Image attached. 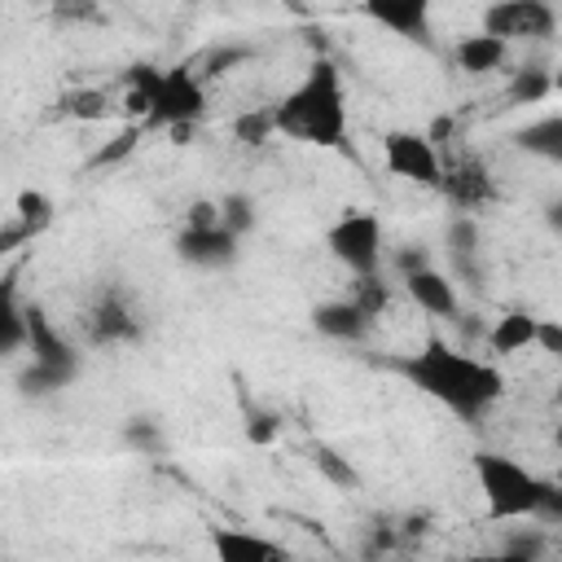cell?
Here are the masks:
<instances>
[{
	"mask_svg": "<svg viewBox=\"0 0 562 562\" xmlns=\"http://www.w3.org/2000/svg\"><path fill=\"white\" fill-rule=\"evenodd\" d=\"M391 369L417 386L422 395H430L439 408H448L457 422H479L501 395H505V378L492 360L465 356L457 347H448L443 338H426L417 351L395 356Z\"/></svg>",
	"mask_w": 562,
	"mask_h": 562,
	"instance_id": "6da1fadb",
	"label": "cell"
},
{
	"mask_svg": "<svg viewBox=\"0 0 562 562\" xmlns=\"http://www.w3.org/2000/svg\"><path fill=\"white\" fill-rule=\"evenodd\" d=\"M277 132L303 145H321V149H342L347 145V92H342V75L329 57H316L307 66V75L272 105Z\"/></svg>",
	"mask_w": 562,
	"mask_h": 562,
	"instance_id": "7a4b0ae2",
	"label": "cell"
},
{
	"mask_svg": "<svg viewBox=\"0 0 562 562\" xmlns=\"http://www.w3.org/2000/svg\"><path fill=\"white\" fill-rule=\"evenodd\" d=\"M474 483H479L492 518H540L549 505V492H553L549 479H540L522 461L492 452V448L474 452Z\"/></svg>",
	"mask_w": 562,
	"mask_h": 562,
	"instance_id": "3957f363",
	"label": "cell"
},
{
	"mask_svg": "<svg viewBox=\"0 0 562 562\" xmlns=\"http://www.w3.org/2000/svg\"><path fill=\"white\" fill-rule=\"evenodd\" d=\"M26 369L18 373L22 395H57L79 373V351L61 338V329L48 321L44 307L26 303Z\"/></svg>",
	"mask_w": 562,
	"mask_h": 562,
	"instance_id": "277c9868",
	"label": "cell"
},
{
	"mask_svg": "<svg viewBox=\"0 0 562 562\" xmlns=\"http://www.w3.org/2000/svg\"><path fill=\"white\" fill-rule=\"evenodd\" d=\"M325 246L351 277H373L382 263V220L373 211H342L329 224Z\"/></svg>",
	"mask_w": 562,
	"mask_h": 562,
	"instance_id": "5b68a950",
	"label": "cell"
},
{
	"mask_svg": "<svg viewBox=\"0 0 562 562\" xmlns=\"http://www.w3.org/2000/svg\"><path fill=\"white\" fill-rule=\"evenodd\" d=\"M206 110V92H202V79L193 66H171L162 75V88L154 97V110L145 119V127H171V132H184L189 123H198Z\"/></svg>",
	"mask_w": 562,
	"mask_h": 562,
	"instance_id": "8992f818",
	"label": "cell"
},
{
	"mask_svg": "<svg viewBox=\"0 0 562 562\" xmlns=\"http://www.w3.org/2000/svg\"><path fill=\"white\" fill-rule=\"evenodd\" d=\"M382 158H386V171L408 184H426V189L443 184V154L426 132H391L382 140Z\"/></svg>",
	"mask_w": 562,
	"mask_h": 562,
	"instance_id": "52a82bcc",
	"label": "cell"
},
{
	"mask_svg": "<svg viewBox=\"0 0 562 562\" xmlns=\"http://www.w3.org/2000/svg\"><path fill=\"white\" fill-rule=\"evenodd\" d=\"M83 329H88V342L92 347H123V342H136L140 338V316H136L132 299L119 285H110L83 312Z\"/></svg>",
	"mask_w": 562,
	"mask_h": 562,
	"instance_id": "ba28073f",
	"label": "cell"
},
{
	"mask_svg": "<svg viewBox=\"0 0 562 562\" xmlns=\"http://www.w3.org/2000/svg\"><path fill=\"white\" fill-rule=\"evenodd\" d=\"M553 26H558V13L544 0H501V4L483 9V31L505 40V44L544 40V35H553Z\"/></svg>",
	"mask_w": 562,
	"mask_h": 562,
	"instance_id": "9c48e42d",
	"label": "cell"
},
{
	"mask_svg": "<svg viewBox=\"0 0 562 562\" xmlns=\"http://www.w3.org/2000/svg\"><path fill=\"white\" fill-rule=\"evenodd\" d=\"M439 193L457 206V215H470V211H483L496 198V180L483 167V158L457 154V158H443V184H439Z\"/></svg>",
	"mask_w": 562,
	"mask_h": 562,
	"instance_id": "30bf717a",
	"label": "cell"
},
{
	"mask_svg": "<svg viewBox=\"0 0 562 562\" xmlns=\"http://www.w3.org/2000/svg\"><path fill=\"white\" fill-rule=\"evenodd\" d=\"M176 255L202 272H224L241 255V237H233L224 224L215 228H180L176 233Z\"/></svg>",
	"mask_w": 562,
	"mask_h": 562,
	"instance_id": "8fae6325",
	"label": "cell"
},
{
	"mask_svg": "<svg viewBox=\"0 0 562 562\" xmlns=\"http://www.w3.org/2000/svg\"><path fill=\"white\" fill-rule=\"evenodd\" d=\"M211 553H215V562H294V553L281 540H268L246 527H215Z\"/></svg>",
	"mask_w": 562,
	"mask_h": 562,
	"instance_id": "7c38bea8",
	"label": "cell"
},
{
	"mask_svg": "<svg viewBox=\"0 0 562 562\" xmlns=\"http://www.w3.org/2000/svg\"><path fill=\"white\" fill-rule=\"evenodd\" d=\"M48 224H53V198L40 193V189H22L13 211H9V220H4V228H0V250L9 255L22 241H35Z\"/></svg>",
	"mask_w": 562,
	"mask_h": 562,
	"instance_id": "4fadbf2b",
	"label": "cell"
},
{
	"mask_svg": "<svg viewBox=\"0 0 562 562\" xmlns=\"http://www.w3.org/2000/svg\"><path fill=\"white\" fill-rule=\"evenodd\" d=\"M443 246H448L452 281L465 285V290H483V259H479V224H474V215H452V224L443 233Z\"/></svg>",
	"mask_w": 562,
	"mask_h": 562,
	"instance_id": "5bb4252c",
	"label": "cell"
},
{
	"mask_svg": "<svg viewBox=\"0 0 562 562\" xmlns=\"http://www.w3.org/2000/svg\"><path fill=\"white\" fill-rule=\"evenodd\" d=\"M312 329L329 342H364L373 334V316H364L351 299H325L312 307Z\"/></svg>",
	"mask_w": 562,
	"mask_h": 562,
	"instance_id": "9a60e30c",
	"label": "cell"
},
{
	"mask_svg": "<svg viewBox=\"0 0 562 562\" xmlns=\"http://www.w3.org/2000/svg\"><path fill=\"white\" fill-rule=\"evenodd\" d=\"M400 281H404V294L413 299V307H422L426 316H443V321L457 316V281L448 272H439L435 263L417 268V272H408Z\"/></svg>",
	"mask_w": 562,
	"mask_h": 562,
	"instance_id": "2e32d148",
	"label": "cell"
},
{
	"mask_svg": "<svg viewBox=\"0 0 562 562\" xmlns=\"http://www.w3.org/2000/svg\"><path fill=\"white\" fill-rule=\"evenodd\" d=\"M364 18L404 40H422V44L430 40V4L426 0H369Z\"/></svg>",
	"mask_w": 562,
	"mask_h": 562,
	"instance_id": "e0dca14e",
	"label": "cell"
},
{
	"mask_svg": "<svg viewBox=\"0 0 562 562\" xmlns=\"http://www.w3.org/2000/svg\"><path fill=\"white\" fill-rule=\"evenodd\" d=\"M536 338H540V316L514 307V312L496 316V325L487 329V351L492 356H518V351L536 347Z\"/></svg>",
	"mask_w": 562,
	"mask_h": 562,
	"instance_id": "ac0fdd59",
	"label": "cell"
},
{
	"mask_svg": "<svg viewBox=\"0 0 562 562\" xmlns=\"http://www.w3.org/2000/svg\"><path fill=\"white\" fill-rule=\"evenodd\" d=\"M452 57H457V66H461L465 75H492V70L505 66L509 44L496 40V35H487V31H474V35H465V40H457Z\"/></svg>",
	"mask_w": 562,
	"mask_h": 562,
	"instance_id": "d6986e66",
	"label": "cell"
},
{
	"mask_svg": "<svg viewBox=\"0 0 562 562\" xmlns=\"http://www.w3.org/2000/svg\"><path fill=\"white\" fill-rule=\"evenodd\" d=\"M514 145L531 158H544V162L562 167V114H540V119L522 123L514 132Z\"/></svg>",
	"mask_w": 562,
	"mask_h": 562,
	"instance_id": "ffe728a7",
	"label": "cell"
},
{
	"mask_svg": "<svg viewBox=\"0 0 562 562\" xmlns=\"http://www.w3.org/2000/svg\"><path fill=\"white\" fill-rule=\"evenodd\" d=\"M0 351L4 356L26 351V303L18 299L13 277H4V290H0Z\"/></svg>",
	"mask_w": 562,
	"mask_h": 562,
	"instance_id": "44dd1931",
	"label": "cell"
},
{
	"mask_svg": "<svg viewBox=\"0 0 562 562\" xmlns=\"http://www.w3.org/2000/svg\"><path fill=\"white\" fill-rule=\"evenodd\" d=\"M549 92H553V75H549L544 66H522V70H514V79H509V88H505L509 105H540Z\"/></svg>",
	"mask_w": 562,
	"mask_h": 562,
	"instance_id": "7402d4cb",
	"label": "cell"
},
{
	"mask_svg": "<svg viewBox=\"0 0 562 562\" xmlns=\"http://www.w3.org/2000/svg\"><path fill=\"white\" fill-rule=\"evenodd\" d=\"M312 465L321 479H329L334 487H360V470L351 465V457H342L334 443H312Z\"/></svg>",
	"mask_w": 562,
	"mask_h": 562,
	"instance_id": "603a6c76",
	"label": "cell"
},
{
	"mask_svg": "<svg viewBox=\"0 0 562 562\" xmlns=\"http://www.w3.org/2000/svg\"><path fill=\"white\" fill-rule=\"evenodd\" d=\"M250 57H255L250 44H211V48L202 53V61H198V79H224V75H233L237 66H246Z\"/></svg>",
	"mask_w": 562,
	"mask_h": 562,
	"instance_id": "cb8c5ba5",
	"label": "cell"
},
{
	"mask_svg": "<svg viewBox=\"0 0 562 562\" xmlns=\"http://www.w3.org/2000/svg\"><path fill=\"white\" fill-rule=\"evenodd\" d=\"M544 549H549V540H544L540 527H518V531L505 536L496 558L501 562H544Z\"/></svg>",
	"mask_w": 562,
	"mask_h": 562,
	"instance_id": "d4e9b609",
	"label": "cell"
},
{
	"mask_svg": "<svg viewBox=\"0 0 562 562\" xmlns=\"http://www.w3.org/2000/svg\"><path fill=\"white\" fill-rule=\"evenodd\" d=\"M347 299H351L364 316L378 321V316L391 307V285H386L378 272H373V277H351V294H347Z\"/></svg>",
	"mask_w": 562,
	"mask_h": 562,
	"instance_id": "484cf974",
	"label": "cell"
},
{
	"mask_svg": "<svg viewBox=\"0 0 562 562\" xmlns=\"http://www.w3.org/2000/svg\"><path fill=\"white\" fill-rule=\"evenodd\" d=\"M233 136H237L241 145H250V149L268 145V140L277 136V119H272V105H268V110H246V114H237V119H233Z\"/></svg>",
	"mask_w": 562,
	"mask_h": 562,
	"instance_id": "4316f807",
	"label": "cell"
},
{
	"mask_svg": "<svg viewBox=\"0 0 562 562\" xmlns=\"http://www.w3.org/2000/svg\"><path fill=\"white\" fill-rule=\"evenodd\" d=\"M110 110H114V105H110V97H105L101 88H75V92H66V97H61V114L83 119V123L105 119Z\"/></svg>",
	"mask_w": 562,
	"mask_h": 562,
	"instance_id": "83f0119b",
	"label": "cell"
},
{
	"mask_svg": "<svg viewBox=\"0 0 562 562\" xmlns=\"http://www.w3.org/2000/svg\"><path fill=\"white\" fill-rule=\"evenodd\" d=\"M123 443L132 448V452H140V457H154V452H162V426L154 422V417H127L123 422Z\"/></svg>",
	"mask_w": 562,
	"mask_h": 562,
	"instance_id": "f1b7e54d",
	"label": "cell"
},
{
	"mask_svg": "<svg viewBox=\"0 0 562 562\" xmlns=\"http://www.w3.org/2000/svg\"><path fill=\"white\" fill-rule=\"evenodd\" d=\"M255 198H246V193H228V198H220V224L233 233V237H246L250 228H255Z\"/></svg>",
	"mask_w": 562,
	"mask_h": 562,
	"instance_id": "f546056e",
	"label": "cell"
},
{
	"mask_svg": "<svg viewBox=\"0 0 562 562\" xmlns=\"http://www.w3.org/2000/svg\"><path fill=\"white\" fill-rule=\"evenodd\" d=\"M140 132H145L140 123H127V127H123V132H119V136H114L110 145H101V149L92 154V162H88V167H114V162H123V158H127V154L136 149Z\"/></svg>",
	"mask_w": 562,
	"mask_h": 562,
	"instance_id": "4dcf8cb0",
	"label": "cell"
},
{
	"mask_svg": "<svg viewBox=\"0 0 562 562\" xmlns=\"http://www.w3.org/2000/svg\"><path fill=\"white\" fill-rule=\"evenodd\" d=\"M281 430V422L272 413H259V408H246V439L250 443H268L272 435Z\"/></svg>",
	"mask_w": 562,
	"mask_h": 562,
	"instance_id": "1f68e13d",
	"label": "cell"
},
{
	"mask_svg": "<svg viewBox=\"0 0 562 562\" xmlns=\"http://www.w3.org/2000/svg\"><path fill=\"white\" fill-rule=\"evenodd\" d=\"M220 224V202H193L189 211H184V228H215Z\"/></svg>",
	"mask_w": 562,
	"mask_h": 562,
	"instance_id": "d6a6232c",
	"label": "cell"
},
{
	"mask_svg": "<svg viewBox=\"0 0 562 562\" xmlns=\"http://www.w3.org/2000/svg\"><path fill=\"white\" fill-rule=\"evenodd\" d=\"M395 268H400V277H408L417 268H430V255L422 246H404V250H395Z\"/></svg>",
	"mask_w": 562,
	"mask_h": 562,
	"instance_id": "836d02e7",
	"label": "cell"
},
{
	"mask_svg": "<svg viewBox=\"0 0 562 562\" xmlns=\"http://www.w3.org/2000/svg\"><path fill=\"white\" fill-rule=\"evenodd\" d=\"M536 347L562 360V321H540V338H536Z\"/></svg>",
	"mask_w": 562,
	"mask_h": 562,
	"instance_id": "e575fe53",
	"label": "cell"
},
{
	"mask_svg": "<svg viewBox=\"0 0 562 562\" xmlns=\"http://www.w3.org/2000/svg\"><path fill=\"white\" fill-rule=\"evenodd\" d=\"M544 224H549L553 237H562V198H549L544 202Z\"/></svg>",
	"mask_w": 562,
	"mask_h": 562,
	"instance_id": "d590c367",
	"label": "cell"
},
{
	"mask_svg": "<svg viewBox=\"0 0 562 562\" xmlns=\"http://www.w3.org/2000/svg\"><path fill=\"white\" fill-rule=\"evenodd\" d=\"M540 518H549V522H558L562 518V487L553 483V492H549V505H544V514Z\"/></svg>",
	"mask_w": 562,
	"mask_h": 562,
	"instance_id": "8d00e7d4",
	"label": "cell"
},
{
	"mask_svg": "<svg viewBox=\"0 0 562 562\" xmlns=\"http://www.w3.org/2000/svg\"><path fill=\"white\" fill-rule=\"evenodd\" d=\"M448 562H501L496 553H465V558H448Z\"/></svg>",
	"mask_w": 562,
	"mask_h": 562,
	"instance_id": "74e56055",
	"label": "cell"
},
{
	"mask_svg": "<svg viewBox=\"0 0 562 562\" xmlns=\"http://www.w3.org/2000/svg\"><path fill=\"white\" fill-rule=\"evenodd\" d=\"M553 443H558V448H562V422H558V430H553Z\"/></svg>",
	"mask_w": 562,
	"mask_h": 562,
	"instance_id": "f35d334b",
	"label": "cell"
}]
</instances>
